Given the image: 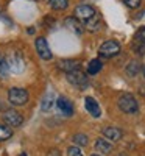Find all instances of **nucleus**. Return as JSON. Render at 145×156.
Instances as JSON below:
<instances>
[{"instance_id": "obj_1", "label": "nucleus", "mask_w": 145, "mask_h": 156, "mask_svg": "<svg viewBox=\"0 0 145 156\" xmlns=\"http://www.w3.org/2000/svg\"><path fill=\"white\" fill-rule=\"evenodd\" d=\"M117 105H118V108H120V111L125 112V114H136L139 111L137 100L131 94H122L117 100Z\"/></svg>"}, {"instance_id": "obj_2", "label": "nucleus", "mask_w": 145, "mask_h": 156, "mask_svg": "<svg viewBox=\"0 0 145 156\" xmlns=\"http://www.w3.org/2000/svg\"><path fill=\"white\" fill-rule=\"evenodd\" d=\"M8 100H9L11 105L22 106L28 101V92L22 87H11L8 90Z\"/></svg>"}, {"instance_id": "obj_3", "label": "nucleus", "mask_w": 145, "mask_h": 156, "mask_svg": "<svg viewBox=\"0 0 145 156\" xmlns=\"http://www.w3.org/2000/svg\"><path fill=\"white\" fill-rule=\"evenodd\" d=\"M95 16H97L95 9L92 8V6H89V5H80V6L75 8V17L78 20L84 22V23H87L89 20H92Z\"/></svg>"}, {"instance_id": "obj_4", "label": "nucleus", "mask_w": 145, "mask_h": 156, "mask_svg": "<svg viewBox=\"0 0 145 156\" xmlns=\"http://www.w3.org/2000/svg\"><path fill=\"white\" fill-rule=\"evenodd\" d=\"M118 51H120V44H118L117 41H106V42H103L100 45L98 53L103 58H112L118 53Z\"/></svg>"}, {"instance_id": "obj_5", "label": "nucleus", "mask_w": 145, "mask_h": 156, "mask_svg": "<svg viewBox=\"0 0 145 156\" xmlns=\"http://www.w3.org/2000/svg\"><path fill=\"white\" fill-rule=\"evenodd\" d=\"M6 62L9 66V72H14V73H20L25 69V61L22 59V56L19 53H12L11 56L6 58Z\"/></svg>"}, {"instance_id": "obj_6", "label": "nucleus", "mask_w": 145, "mask_h": 156, "mask_svg": "<svg viewBox=\"0 0 145 156\" xmlns=\"http://www.w3.org/2000/svg\"><path fill=\"white\" fill-rule=\"evenodd\" d=\"M34 45H36V50H37L39 56H41L42 59L48 61V59L53 58V53H51V50H50V47H48V44L45 41V37H37Z\"/></svg>"}, {"instance_id": "obj_7", "label": "nucleus", "mask_w": 145, "mask_h": 156, "mask_svg": "<svg viewBox=\"0 0 145 156\" xmlns=\"http://www.w3.org/2000/svg\"><path fill=\"white\" fill-rule=\"evenodd\" d=\"M67 80L70 84L76 86V87H86L87 86V76L81 72V70H75V72H69L67 73Z\"/></svg>"}, {"instance_id": "obj_8", "label": "nucleus", "mask_w": 145, "mask_h": 156, "mask_svg": "<svg viewBox=\"0 0 145 156\" xmlns=\"http://www.w3.org/2000/svg\"><path fill=\"white\" fill-rule=\"evenodd\" d=\"M3 120L9 125V126H19V125H22V115L17 112V111H14V109H8V111H5V114H3Z\"/></svg>"}, {"instance_id": "obj_9", "label": "nucleus", "mask_w": 145, "mask_h": 156, "mask_svg": "<svg viewBox=\"0 0 145 156\" xmlns=\"http://www.w3.org/2000/svg\"><path fill=\"white\" fill-rule=\"evenodd\" d=\"M56 105L59 108V111L62 112V115L65 117H70L73 114V105H72V101L69 98H65V97H59L56 100Z\"/></svg>"}, {"instance_id": "obj_10", "label": "nucleus", "mask_w": 145, "mask_h": 156, "mask_svg": "<svg viewBox=\"0 0 145 156\" xmlns=\"http://www.w3.org/2000/svg\"><path fill=\"white\" fill-rule=\"evenodd\" d=\"M84 106H86L87 112H89L92 117H100V115H101L100 105L95 101V98H92V97H86V98H84Z\"/></svg>"}, {"instance_id": "obj_11", "label": "nucleus", "mask_w": 145, "mask_h": 156, "mask_svg": "<svg viewBox=\"0 0 145 156\" xmlns=\"http://www.w3.org/2000/svg\"><path fill=\"white\" fill-rule=\"evenodd\" d=\"M103 136L108 137V139L112 140V142H117V140L122 139L123 133H122V129H118V128H115V126H106V128L103 129Z\"/></svg>"}, {"instance_id": "obj_12", "label": "nucleus", "mask_w": 145, "mask_h": 156, "mask_svg": "<svg viewBox=\"0 0 145 156\" xmlns=\"http://www.w3.org/2000/svg\"><path fill=\"white\" fill-rule=\"evenodd\" d=\"M59 69L64 72H75L80 70V61H73V59H62L59 61Z\"/></svg>"}, {"instance_id": "obj_13", "label": "nucleus", "mask_w": 145, "mask_h": 156, "mask_svg": "<svg viewBox=\"0 0 145 156\" xmlns=\"http://www.w3.org/2000/svg\"><path fill=\"white\" fill-rule=\"evenodd\" d=\"M134 48L137 51H143L145 50V27L140 28L134 34Z\"/></svg>"}, {"instance_id": "obj_14", "label": "nucleus", "mask_w": 145, "mask_h": 156, "mask_svg": "<svg viewBox=\"0 0 145 156\" xmlns=\"http://www.w3.org/2000/svg\"><path fill=\"white\" fill-rule=\"evenodd\" d=\"M64 25L67 27L69 30H72V31H75V33H78V34H81L83 33V27L80 25V22H78V19L73 16V17H67L64 20Z\"/></svg>"}, {"instance_id": "obj_15", "label": "nucleus", "mask_w": 145, "mask_h": 156, "mask_svg": "<svg viewBox=\"0 0 145 156\" xmlns=\"http://www.w3.org/2000/svg\"><path fill=\"white\" fill-rule=\"evenodd\" d=\"M95 150L100 151V153H103V154H106V153H109V151L112 150V144H109V142L104 140V139H97V142H95Z\"/></svg>"}, {"instance_id": "obj_16", "label": "nucleus", "mask_w": 145, "mask_h": 156, "mask_svg": "<svg viewBox=\"0 0 145 156\" xmlns=\"http://www.w3.org/2000/svg\"><path fill=\"white\" fill-rule=\"evenodd\" d=\"M101 67H103V64H101L100 59H92L89 62V66H87V73L89 75H95V73H98L101 70Z\"/></svg>"}, {"instance_id": "obj_17", "label": "nucleus", "mask_w": 145, "mask_h": 156, "mask_svg": "<svg viewBox=\"0 0 145 156\" xmlns=\"http://www.w3.org/2000/svg\"><path fill=\"white\" fill-rule=\"evenodd\" d=\"M51 106H53V94H51V92H47L45 97H44V100H42L41 108H42V111H50Z\"/></svg>"}, {"instance_id": "obj_18", "label": "nucleus", "mask_w": 145, "mask_h": 156, "mask_svg": "<svg viewBox=\"0 0 145 156\" xmlns=\"http://www.w3.org/2000/svg\"><path fill=\"white\" fill-rule=\"evenodd\" d=\"M50 6L56 9V11H61V9H65L69 6V0H50Z\"/></svg>"}, {"instance_id": "obj_19", "label": "nucleus", "mask_w": 145, "mask_h": 156, "mask_svg": "<svg viewBox=\"0 0 145 156\" xmlns=\"http://www.w3.org/2000/svg\"><path fill=\"white\" fill-rule=\"evenodd\" d=\"M139 70H140V64H139L137 61H131L129 66L126 67V73H128L129 76H136V75L139 73Z\"/></svg>"}, {"instance_id": "obj_20", "label": "nucleus", "mask_w": 145, "mask_h": 156, "mask_svg": "<svg viewBox=\"0 0 145 156\" xmlns=\"http://www.w3.org/2000/svg\"><path fill=\"white\" fill-rule=\"evenodd\" d=\"M73 142H75V145L86 147V145H87V136L83 134V133H78V134L73 136Z\"/></svg>"}, {"instance_id": "obj_21", "label": "nucleus", "mask_w": 145, "mask_h": 156, "mask_svg": "<svg viewBox=\"0 0 145 156\" xmlns=\"http://www.w3.org/2000/svg\"><path fill=\"white\" fill-rule=\"evenodd\" d=\"M8 73H9V66H8V62H6V58L0 56V76L5 78Z\"/></svg>"}, {"instance_id": "obj_22", "label": "nucleus", "mask_w": 145, "mask_h": 156, "mask_svg": "<svg viewBox=\"0 0 145 156\" xmlns=\"http://www.w3.org/2000/svg\"><path fill=\"white\" fill-rule=\"evenodd\" d=\"M12 136V131L9 128H6V126H3V125H0V140H6V139H9Z\"/></svg>"}, {"instance_id": "obj_23", "label": "nucleus", "mask_w": 145, "mask_h": 156, "mask_svg": "<svg viewBox=\"0 0 145 156\" xmlns=\"http://www.w3.org/2000/svg\"><path fill=\"white\" fill-rule=\"evenodd\" d=\"M67 156H83V153H81L80 148L75 145V147H69L67 148Z\"/></svg>"}, {"instance_id": "obj_24", "label": "nucleus", "mask_w": 145, "mask_h": 156, "mask_svg": "<svg viewBox=\"0 0 145 156\" xmlns=\"http://www.w3.org/2000/svg\"><path fill=\"white\" fill-rule=\"evenodd\" d=\"M123 3L128 6V8H137L140 5V0H123Z\"/></svg>"}, {"instance_id": "obj_25", "label": "nucleus", "mask_w": 145, "mask_h": 156, "mask_svg": "<svg viewBox=\"0 0 145 156\" xmlns=\"http://www.w3.org/2000/svg\"><path fill=\"white\" fill-rule=\"evenodd\" d=\"M140 89H142V94H143V95H145V86H142V87H140Z\"/></svg>"}, {"instance_id": "obj_26", "label": "nucleus", "mask_w": 145, "mask_h": 156, "mask_svg": "<svg viewBox=\"0 0 145 156\" xmlns=\"http://www.w3.org/2000/svg\"><path fill=\"white\" fill-rule=\"evenodd\" d=\"M20 156H27V154H25V153H22V154H20Z\"/></svg>"}, {"instance_id": "obj_27", "label": "nucleus", "mask_w": 145, "mask_h": 156, "mask_svg": "<svg viewBox=\"0 0 145 156\" xmlns=\"http://www.w3.org/2000/svg\"><path fill=\"white\" fill-rule=\"evenodd\" d=\"M92 156H100V154H92Z\"/></svg>"}]
</instances>
